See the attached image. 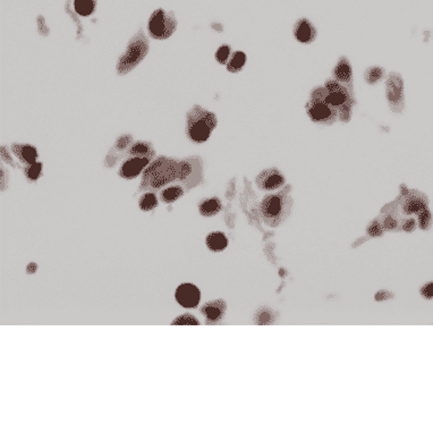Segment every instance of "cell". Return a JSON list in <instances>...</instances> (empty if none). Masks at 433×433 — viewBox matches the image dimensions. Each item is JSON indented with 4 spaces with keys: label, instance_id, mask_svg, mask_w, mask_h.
<instances>
[{
    "label": "cell",
    "instance_id": "4fadbf2b",
    "mask_svg": "<svg viewBox=\"0 0 433 433\" xmlns=\"http://www.w3.org/2000/svg\"><path fill=\"white\" fill-rule=\"evenodd\" d=\"M150 163V159L141 158V157H129L127 160L123 163L119 169V175L123 178L132 179L140 175V172L144 168H147Z\"/></svg>",
    "mask_w": 433,
    "mask_h": 433
},
{
    "label": "cell",
    "instance_id": "277c9868",
    "mask_svg": "<svg viewBox=\"0 0 433 433\" xmlns=\"http://www.w3.org/2000/svg\"><path fill=\"white\" fill-rule=\"evenodd\" d=\"M287 191L288 188L278 194H270L262 201L261 213L268 226L277 227L290 216L293 201Z\"/></svg>",
    "mask_w": 433,
    "mask_h": 433
},
{
    "label": "cell",
    "instance_id": "ac0fdd59",
    "mask_svg": "<svg viewBox=\"0 0 433 433\" xmlns=\"http://www.w3.org/2000/svg\"><path fill=\"white\" fill-rule=\"evenodd\" d=\"M207 245L213 252H220L227 247L228 240L225 234L220 232H213L207 237Z\"/></svg>",
    "mask_w": 433,
    "mask_h": 433
},
{
    "label": "cell",
    "instance_id": "1f68e13d",
    "mask_svg": "<svg viewBox=\"0 0 433 433\" xmlns=\"http://www.w3.org/2000/svg\"><path fill=\"white\" fill-rule=\"evenodd\" d=\"M422 295L425 298H432L433 297V282H429L421 290Z\"/></svg>",
    "mask_w": 433,
    "mask_h": 433
},
{
    "label": "cell",
    "instance_id": "d6986e66",
    "mask_svg": "<svg viewBox=\"0 0 433 433\" xmlns=\"http://www.w3.org/2000/svg\"><path fill=\"white\" fill-rule=\"evenodd\" d=\"M200 212L201 215L204 217H212L217 215V213L221 210V202L219 201L218 197H212L209 200L203 201L200 207Z\"/></svg>",
    "mask_w": 433,
    "mask_h": 433
},
{
    "label": "cell",
    "instance_id": "5bb4252c",
    "mask_svg": "<svg viewBox=\"0 0 433 433\" xmlns=\"http://www.w3.org/2000/svg\"><path fill=\"white\" fill-rule=\"evenodd\" d=\"M294 36L302 43H311L316 38V30L306 18H302L294 27Z\"/></svg>",
    "mask_w": 433,
    "mask_h": 433
},
{
    "label": "cell",
    "instance_id": "9c48e42d",
    "mask_svg": "<svg viewBox=\"0 0 433 433\" xmlns=\"http://www.w3.org/2000/svg\"><path fill=\"white\" fill-rule=\"evenodd\" d=\"M333 78L342 86H345L353 97L354 96V78H353V68L346 57H340L332 71Z\"/></svg>",
    "mask_w": 433,
    "mask_h": 433
},
{
    "label": "cell",
    "instance_id": "4316f807",
    "mask_svg": "<svg viewBox=\"0 0 433 433\" xmlns=\"http://www.w3.org/2000/svg\"><path fill=\"white\" fill-rule=\"evenodd\" d=\"M232 49L229 46H221L216 52V59L219 64L225 65L228 63V59L230 57Z\"/></svg>",
    "mask_w": 433,
    "mask_h": 433
},
{
    "label": "cell",
    "instance_id": "6da1fadb",
    "mask_svg": "<svg viewBox=\"0 0 433 433\" xmlns=\"http://www.w3.org/2000/svg\"><path fill=\"white\" fill-rule=\"evenodd\" d=\"M311 98L322 99L338 111V119L344 123L350 122L353 106L356 103L355 97L338 83L335 78L327 79L325 85L317 86L311 92Z\"/></svg>",
    "mask_w": 433,
    "mask_h": 433
},
{
    "label": "cell",
    "instance_id": "8fae6325",
    "mask_svg": "<svg viewBox=\"0 0 433 433\" xmlns=\"http://www.w3.org/2000/svg\"><path fill=\"white\" fill-rule=\"evenodd\" d=\"M175 297L183 307L192 308L197 306L201 298V293L198 288L192 283H183L177 288Z\"/></svg>",
    "mask_w": 433,
    "mask_h": 433
},
{
    "label": "cell",
    "instance_id": "484cf974",
    "mask_svg": "<svg viewBox=\"0 0 433 433\" xmlns=\"http://www.w3.org/2000/svg\"><path fill=\"white\" fill-rule=\"evenodd\" d=\"M419 216V225L422 229H429L432 225V215L429 209H424L421 212L417 213Z\"/></svg>",
    "mask_w": 433,
    "mask_h": 433
},
{
    "label": "cell",
    "instance_id": "83f0119b",
    "mask_svg": "<svg viewBox=\"0 0 433 433\" xmlns=\"http://www.w3.org/2000/svg\"><path fill=\"white\" fill-rule=\"evenodd\" d=\"M255 319L258 325H269V323H272V311L268 310V308L267 310H260L256 313Z\"/></svg>",
    "mask_w": 433,
    "mask_h": 433
},
{
    "label": "cell",
    "instance_id": "ffe728a7",
    "mask_svg": "<svg viewBox=\"0 0 433 433\" xmlns=\"http://www.w3.org/2000/svg\"><path fill=\"white\" fill-rule=\"evenodd\" d=\"M385 74H386L385 69H383L382 67L371 66L365 71V74H364L365 82L367 84H371V85L379 83L381 79L385 77Z\"/></svg>",
    "mask_w": 433,
    "mask_h": 433
},
{
    "label": "cell",
    "instance_id": "e0dca14e",
    "mask_svg": "<svg viewBox=\"0 0 433 433\" xmlns=\"http://www.w3.org/2000/svg\"><path fill=\"white\" fill-rule=\"evenodd\" d=\"M128 157H141L150 159L154 156V151L150 144L147 142H136L127 150Z\"/></svg>",
    "mask_w": 433,
    "mask_h": 433
},
{
    "label": "cell",
    "instance_id": "9a60e30c",
    "mask_svg": "<svg viewBox=\"0 0 433 433\" xmlns=\"http://www.w3.org/2000/svg\"><path fill=\"white\" fill-rule=\"evenodd\" d=\"M12 150L15 156L19 159V161L25 163V165H31V163L36 162L38 158L37 149L27 146V144H13Z\"/></svg>",
    "mask_w": 433,
    "mask_h": 433
},
{
    "label": "cell",
    "instance_id": "5b68a950",
    "mask_svg": "<svg viewBox=\"0 0 433 433\" xmlns=\"http://www.w3.org/2000/svg\"><path fill=\"white\" fill-rule=\"evenodd\" d=\"M149 52V42L142 31L138 32L129 41L126 51L122 54L117 64V73L119 75H125L133 68H135Z\"/></svg>",
    "mask_w": 433,
    "mask_h": 433
},
{
    "label": "cell",
    "instance_id": "7a4b0ae2",
    "mask_svg": "<svg viewBox=\"0 0 433 433\" xmlns=\"http://www.w3.org/2000/svg\"><path fill=\"white\" fill-rule=\"evenodd\" d=\"M182 161L166 157L159 158L147 168L142 186L158 188L181 176Z\"/></svg>",
    "mask_w": 433,
    "mask_h": 433
},
{
    "label": "cell",
    "instance_id": "cb8c5ba5",
    "mask_svg": "<svg viewBox=\"0 0 433 433\" xmlns=\"http://www.w3.org/2000/svg\"><path fill=\"white\" fill-rule=\"evenodd\" d=\"M140 208L144 211H150L158 206V200L153 193H146L140 198Z\"/></svg>",
    "mask_w": 433,
    "mask_h": 433
},
{
    "label": "cell",
    "instance_id": "ba28073f",
    "mask_svg": "<svg viewBox=\"0 0 433 433\" xmlns=\"http://www.w3.org/2000/svg\"><path fill=\"white\" fill-rule=\"evenodd\" d=\"M306 112L311 121L317 125L329 126L338 121V111L322 99L310 98L306 103Z\"/></svg>",
    "mask_w": 433,
    "mask_h": 433
},
{
    "label": "cell",
    "instance_id": "603a6c76",
    "mask_svg": "<svg viewBox=\"0 0 433 433\" xmlns=\"http://www.w3.org/2000/svg\"><path fill=\"white\" fill-rule=\"evenodd\" d=\"M183 194H184V191L181 186H170L162 191L161 200L166 203H170L178 200Z\"/></svg>",
    "mask_w": 433,
    "mask_h": 433
},
{
    "label": "cell",
    "instance_id": "7c38bea8",
    "mask_svg": "<svg viewBox=\"0 0 433 433\" xmlns=\"http://www.w3.org/2000/svg\"><path fill=\"white\" fill-rule=\"evenodd\" d=\"M427 208V198L424 194L419 191H408L404 194V202H402V211L406 215L419 213Z\"/></svg>",
    "mask_w": 433,
    "mask_h": 433
},
{
    "label": "cell",
    "instance_id": "2e32d148",
    "mask_svg": "<svg viewBox=\"0 0 433 433\" xmlns=\"http://www.w3.org/2000/svg\"><path fill=\"white\" fill-rule=\"evenodd\" d=\"M226 311V304L222 301H213L202 307V313L209 320L218 321L222 317Z\"/></svg>",
    "mask_w": 433,
    "mask_h": 433
},
{
    "label": "cell",
    "instance_id": "30bf717a",
    "mask_svg": "<svg viewBox=\"0 0 433 433\" xmlns=\"http://www.w3.org/2000/svg\"><path fill=\"white\" fill-rule=\"evenodd\" d=\"M256 184L258 188L263 191H276L285 184V177L280 170L276 168H270L263 170L257 176Z\"/></svg>",
    "mask_w": 433,
    "mask_h": 433
},
{
    "label": "cell",
    "instance_id": "d6a6232c",
    "mask_svg": "<svg viewBox=\"0 0 433 433\" xmlns=\"http://www.w3.org/2000/svg\"><path fill=\"white\" fill-rule=\"evenodd\" d=\"M2 158H3V160L4 161H7L9 165H12V166H14V161H13V159L11 158V156H9V153H8V150L6 148H5L4 146L2 147Z\"/></svg>",
    "mask_w": 433,
    "mask_h": 433
},
{
    "label": "cell",
    "instance_id": "d4e9b609",
    "mask_svg": "<svg viewBox=\"0 0 433 433\" xmlns=\"http://www.w3.org/2000/svg\"><path fill=\"white\" fill-rule=\"evenodd\" d=\"M42 170V165L40 162H33L31 165H28L25 169V175L30 179V181H37V179L41 175Z\"/></svg>",
    "mask_w": 433,
    "mask_h": 433
},
{
    "label": "cell",
    "instance_id": "44dd1931",
    "mask_svg": "<svg viewBox=\"0 0 433 433\" xmlns=\"http://www.w3.org/2000/svg\"><path fill=\"white\" fill-rule=\"evenodd\" d=\"M246 63V54L242 51L234 52L233 57L227 64V69L232 73H237L244 67Z\"/></svg>",
    "mask_w": 433,
    "mask_h": 433
},
{
    "label": "cell",
    "instance_id": "52a82bcc",
    "mask_svg": "<svg viewBox=\"0 0 433 433\" xmlns=\"http://www.w3.org/2000/svg\"><path fill=\"white\" fill-rule=\"evenodd\" d=\"M177 26L176 18L172 13H166L163 9H157L150 21H149V32L154 39H167L175 32Z\"/></svg>",
    "mask_w": 433,
    "mask_h": 433
},
{
    "label": "cell",
    "instance_id": "f546056e",
    "mask_svg": "<svg viewBox=\"0 0 433 433\" xmlns=\"http://www.w3.org/2000/svg\"><path fill=\"white\" fill-rule=\"evenodd\" d=\"M172 325H192V326H197L198 321L195 320L192 314H183L178 316L175 321L172 322Z\"/></svg>",
    "mask_w": 433,
    "mask_h": 433
},
{
    "label": "cell",
    "instance_id": "7402d4cb",
    "mask_svg": "<svg viewBox=\"0 0 433 433\" xmlns=\"http://www.w3.org/2000/svg\"><path fill=\"white\" fill-rule=\"evenodd\" d=\"M74 7L77 14L82 16H89L91 15L96 7V0H75Z\"/></svg>",
    "mask_w": 433,
    "mask_h": 433
},
{
    "label": "cell",
    "instance_id": "4dcf8cb0",
    "mask_svg": "<svg viewBox=\"0 0 433 433\" xmlns=\"http://www.w3.org/2000/svg\"><path fill=\"white\" fill-rule=\"evenodd\" d=\"M367 232H369L371 234V235H373V236H379V235H381L382 227L380 225V222L379 221H373L372 225L369 227V229H367Z\"/></svg>",
    "mask_w": 433,
    "mask_h": 433
},
{
    "label": "cell",
    "instance_id": "3957f363",
    "mask_svg": "<svg viewBox=\"0 0 433 433\" xmlns=\"http://www.w3.org/2000/svg\"><path fill=\"white\" fill-rule=\"evenodd\" d=\"M217 126V117L213 112L208 111L200 106H195L187 113L186 134L194 143H203L210 137Z\"/></svg>",
    "mask_w": 433,
    "mask_h": 433
},
{
    "label": "cell",
    "instance_id": "f1b7e54d",
    "mask_svg": "<svg viewBox=\"0 0 433 433\" xmlns=\"http://www.w3.org/2000/svg\"><path fill=\"white\" fill-rule=\"evenodd\" d=\"M133 142V138L131 135H123L117 140L115 148L117 149L118 152H123L126 151L129 147H132L131 144Z\"/></svg>",
    "mask_w": 433,
    "mask_h": 433
},
{
    "label": "cell",
    "instance_id": "836d02e7",
    "mask_svg": "<svg viewBox=\"0 0 433 433\" xmlns=\"http://www.w3.org/2000/svg\"><path fill=\"white\" fill-rule=\"evenodd\" d=\"M415 226H416V222H415L414 219H408V220H406L404 225H402V228H404V229L407 230V232H412L415 228Z\"/></svg>",
    "mask_w": 433,
    "mask_h": 433
},
{
    "label": "cell",
    "instance_id": "8992f818",
    "mask_svg": "<svg viewBox=\"0 0 433 433\" xmlns=\"http://www.w3.org/2000/svg\"><path fill=\"white\" fill-rule=\"evenodd\" d=\"M386 98L392 112L401 113L405 109V84L399 73L391 72L386 81Z\"/></svg>",
    "mask_w": 433,
    "mask_h": 433
}]
</instances>
